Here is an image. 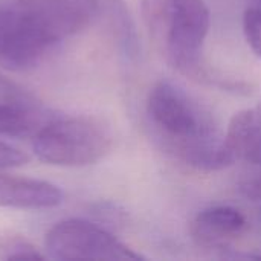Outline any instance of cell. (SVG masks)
<instances>
[{
	"mask_svg": "<svg viewBox=\"0 0 261 261\" xmlns=\"http://www.w3.org/2000/svg\"><path fill=\"white\" fill-rule=\"evenodd\" d=\"M145 28L165 61L191 76L202 73V52L210 31L203 0H142Z\"/></svg>",
	"mask_w": 261,
	"mask_h": 261,
	"instance_id": "cell-3",
	"label": "cell"
},
{
	"mask_svg": "<svg viewBox=\"0 0 261 261\" xmlns=\"http://www.w3.org/2000/svg\"><path fill=\"white\" fill-rule=\"evenodd\" d=\"M147 116L164 147L184 164L217 171L236 162L210 112L171 81H158L150 89Z\"/></svg>",
	"mask_w": 261,
	"mask_h": 261,
	"instance_id": "cell-2",
	"label": "cell"
},
{
	"mask_svg": "<svg viewBox=\"0 0 261 261\" xmlns=\"http://www.w3.org/2000/svg\"><path fill=\"white\" fill-rule=\"evenodd\" d=\"M17 98H26V93L21 90L20 86H17L14 81L8 80L0 73V99H17Z\"/></svg>",
	"mask_w": 261,
	"mask_h": 261,
	"instance_id": "cell-14",
	"label": "cell"
},
{
	"mask_svg": "<svg viewBox=\"0 0 261 261\" xmlns=\"http://www.w3.org/2000/svg\"><path fill=\"white\" fill-rule=\"evenodd\" d=\"M55 116L24 98L0 99V136L35 138Z\"/></svg>",
	"mask_w": 261,
	"mask_h": 261,
	"instance_id": "cell-8",
	"label": "cell"
},
{
	"mask_svg": "<svg viewBox=\"0 0 261 261\" xmlns=\"http://www.w3.org/2000/svg\"><path fill=\"white\" fill-rule=\"evenodd\" d=\"M225 135L236 161L261 164V106L236 113Z\"/></svg>",
	"mask_w": 261,
	"mask_h": 261,
	"instance_id": "cell-9",
	"label": "cell"
},
{
	"mask_svg": "<svg viewBox=\"0 0 261 261\" xmlns=\"http://www.w3.org/2000/svg\"><path fill=\"white\" fill-rule=\"evenodd\" d=\"M110 127L99 118L55 116L35 138V156L49 165L86 167L99 162L112 148Z\"/></svg>",
	"mask_w": 261,
	"mask_h": 261,
	"instance_id": "cell-4",
	"label": "cell"
},
{
	"mask_svg": "<svg viewBox=\"0 0 261 261\" xmlns=\"http://www.w3.org/2000/svg\"><path fill=\"white\" fill-rule=\"evenodd\" d=\"M44 255L23 236L0 232V260H43Z\"/></svg>",
	"mask_w": 261,
	"mask_h": 261,
	"instance_id": "cell-10",
	"label": "cell"
},
{
	"mask_svg": "<svg viewBox=\"0 0 261 261\" xmlns=\"http://www.w3.org/2000/svg\"><path fill=\"white\" fill-rule=\"evenodd\" d=\"M44 248L54 260L136 261L144 258L107 229L81 219H69L54 225L46 234Z\"/></svg>",
	"mask_w": 261,
	"mask_h": 261,
	"instance_id": "cell-5",
	"label": "cell"
},
{
	"mask_svg": "<svg viewBox=\"0 0 261 261\" xmlns=\"http://www.w3.org/2000/svg\"><path fill=\"white\" fill-rule=\"evenodd\" d=\"M248 220L242 211L228 205L202 210L190 225V236L205 249H226L248 231Z\"/></svg>",
	"mask_w": 261,
	"mask_h": 261,
	"instance_id": "cell-6",
	"label": "cell"
},
{
	"mask_svg": "<svg viewBox=\"0 0 261 261\" xmlns=\"http://www.w3.org/2000/svg\"><path fill=\"white\" fill-rule=\"evenodd\" d=\"M28 156L18 148L0 141V168L20 167L28 162Z\"/></svg>",
	"mask_w": 261,
	"mask_h": 261,
	"instance_id": "cell-13",
	"label": "cell"
},
{
	"mask_svg": "<svg viewBox=\"0 0 261 261\" xmlns=\"http://www.w3.org/2000/svg\"><path fill=\"white\" fill-rule=\"evenodd\" d=\"M252 168L242 174L239 191L251 200H261V164H251Z\"/></svg>",
	"mask_w": 261,
	"mask_h": 261,
	"instance_id": "cell-12",
	"label": "cell"
},
{
	"mask_svg": "<svg viewBox=\"0 0 261 261\" xmlns=\"http://www.w3.org/2000/svg\"><path fill=\"white\" fill-rule=\"evenodd\" d=\"M63 202L61 190L46 180L0 173V206L15 210H47Z\"/></svg>",
	"mask_w": 261,
	"mask_h": 261,
	"instance_id": "cell-7",
	"label": "cell"
},
{
	"mask_svg": "<svg viewBox=\"0 0 261 261\" xmlns=\"http://www.w3.org/2000/svg\"><path fill=\"white\" fill-rule=\"evenodd\" d=\"M96 14L98 0H0V67L34 69Z\"/></svg>",
	"mask_w": 261,
	"mask_h": 261,
	"instance_id": "cell-1",
	"label": "cell"
},
{
	"mask_svg": "<svg viewBox=\"0 0 261 261\" xmlns=\"http://www.w3.org/2000/svg\"><path fill=\"white\" fill-rule=\"evenodd\" d=\"M243 32L248 44L261 57V5L251 6L243 14Z\"/></svg>",
	"mask_w": 261,
	"mask_h": 261,
	"instance_id": "cell-11",
	"label": "cell"
}]
</instances>
